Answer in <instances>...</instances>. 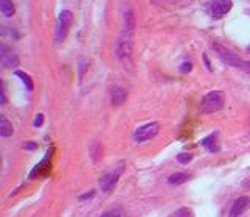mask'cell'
<instances>
[{
    "mask_svg": "<svg viewBox=\"0 0 250 217\" xmlns=\"http://www.w3.org/2000/svg\"><path fill=\"white\" fill-rule=\"evenodd\" d=\"M14 73H16V77H19L22 81H24L27 89H30V91H32V89H33V80L30 78V75H28V73H25L24 71H16Z\"/></svg>",
    "mask_w": 250,
    "mask_h": 217,
    "instance_id": "5bb4252c",
    "label": "cell"
},
{
    "mask_svg": "<svg viewBox=\"0 0 250 217\" xmlns=\"http://www.w3.org/2000/svg\"><path fill=\"white\" fill-rule=\"evenodd\" d=\"M0 11H2L3 16L11 18L16 10H14V5L11 0H0Z\"/></svg>",
    "mask_w": 250,
    "mask_h": 217,
    "instance_id": "4fadbf2b",
    "label": "cell"
},
{
    "mask_svg": "<svg viewBox=\"0 0 250 217\" xmlns=\"http://www.w3.org/2000/svg\"><path fill=\"white\" fill-rule=\"evenodd\" d=\"M36 147H38V144H35V142H27V144H25L27 150H35Z\"/></svg>",
    "mask_w": 250,
    "mask_h": 217,
    "instance_id": "d6986e66",
    "label": "cell"
},
{
    "mask_svg": "<svg viewBox=\"0 0 250 217\" xmlns=\"http://www.w3.org/2000/svg\"><path fill=\"white\" fill-rule=\"evenodd\" d=\"M124 169H125V164H124V163H119V166H117L116 169L107 172V174L99 180L100 189L104 191L105 194L111 192V191L116 188L117 181H119V178H121V175H122V170H124Z\"/></svg>",
    "mask_w": 250,
    "mask_h": 217,
    "instance_id": "277c9868",
    "label": "cell"
},
{
    "mask_svg": "<svg viewBox=\"0 0 250 217\" xmlns=\"http://www.w3.org/2000/svg\"><path fill=\"white\" fill-rule=\"evenodd\" d=\"M225 103V94L222 91H211L203 97L202 100V109L203 113L211 114V113H217L224 108Z\"/></svg>",
    "mask_w": 250,
    "mask_h": 217,
    "instance_id": "3957f363",
    "label": "cell"
},
{
    "mask_svg": "<svg viewBox=\"0 0 250 217\" xmlns=\"http://www.w3.org/2000/svg\"><path fill=\"white\" fill-rule=\"evenodd\" d=\"M13 125L10 124V121L5 116H0V134L3 138H10L13 134Z\"/></svg>",
    "mask_w": 250,
    "mask_h": 217,
    "instance_id": "7c38bea8",
    "label": "cell"
},
{
    "mask_svg": "<svg viewBox=\"0 0 250 217\" xmlns=\"http://www.w3.org/2000/svg\"><path fill=\"white\" fill-rule=\"evenodd\" d=\"M214 49L216 52L219 54L220 59L225 63V64H229L232 67H236V69L242 71V72H246L250 75V61H246V59H241L239 56H236L234 54H232V52L229 50H225L222 46H219V44H214Z\"/></svg>",
    "mask_w": 250,
    "mask_h": 217,
    "instance_id": "7a4b0ae2",
    "label": "cell"
},
{
    "mask_svg": "<svg viewBox=\"0 0 250 217\" xmlns=\"http://www.w3.org/2000/svg\"><path fill=\"white\" fill-rule=\"evenodd\" d=\"M94 194H95V192H94V191H91L89 194H85V196H82V197H80V200H86V199H91V197L94 196Z\"/></svg>",
    "mask_w": 250,
    "mask_h": 217,
    "instance_id": "44dd1931",
    "label": "cell"
},
{
    "mask_svg": "<svg viewBox=\"0 0 250 217\" xmlns=\"http://www.w3.org/2000/svg\"><path fill=\"white\" fill-rule=\"evenodd\" d=\"M172 217H194V213L191 208H180Z\"/></svg>",
    "mask_w": 250,
    "mask_h": 217,
    "instance_id": "9a60e30c",
    "label": "cell"
},
{
    "mask_svg": "<svg viewBox=\"0 0 250 217\" xmlns=\"http://www.w3.org/2000/svg\"><path fill=\"white\" fill-rule=\"evenodd\" d=\"M203 59H205V64L208 66V69H210V71H213V67H211V64H210V59H208V56H207V55H203Z\"/></svg>",
    "mask_w": 250,
    "mask_h": 217,
    "instance_id": "603a6c76",
    "label": "cell"
},
{
    "mask_svg": "<svg viewBox=\"0 0 250 217\" xmlns=\"http://www.w3.org/2000/svg\"><path fill=\"white\" fill-rule=\"evenodd\" d=\"M180 71L183 72V73H189L191 71H193V64L191 63H188V61H185L181 66H180Z\"/></svg>",
    "mask_w": 250,
    "mask_h": 217,
    "instance_id": "e0dca14e",
    "label": "cell"
},
{
    "mask_svg": "<svg viewBox=\"0 0 250 217\" xmlns=\"http://www.w3.org/2000/svg\"><path fill=\"white\" fill-rule=\"evenodd\" d=\"M100 217H122V216H121V213H117V211H114V213H107V214H104V216H100Z\"/></svg>",
    "mask_w": 250,
    "mask_h": 217,
    "instance_id": "ffe728a7",
    "label": "cell"
},
{
    "mask_svg": "<svg viewBox=\"0 0 250 217\" xmlns=\"http://www.w3.org/2000/svg\"><path fill=\"white\" fill-rule=\"evenodd\" d=\"M217 134H219V133H213V134H210V136L205 138V139H202V145H203L205 148H207L208 152H213V153L219 152Z\"/></svg>",
    "mask_w": 250,
    "mask_h": 217,
    "instance_id": "30bf717a",
    "label": "cell"
},
{
    "mask_svg": "<svg viewBox=\"0 0 250 217\" xmlns=\"http://www.w3.org/2000/svg\"><path fill=\"white\" fill-rule=\"evenodd\" d=\"M249 206H250V197H246V196H244V197H239V199L233 203V206H232V209H230L229 217H239Z\"/></svg>",
    "mask_w": 250,
    "mask_h": 217,
    "instance_id": "ba28073f",
    "label": "cell"
},
{
    "mask_svg": "<svg viewBox=\"0 0 250 217\" xmlns=\"http://www.w3.org/2000/svg\"><path fill=\"white\" fill-rule=\"evenodd\" d=\"M232 6H233V2L232 0H214L208 8H210V14H211V18L213 19H220V18H224L227 13H229L232 10Z\"/></svg>",
    "mask_w": 250,
    "mask_h": 217,
    "instance_id": "52a82bcc",
    "label": "cell"
},
{
    "mask_svg": "<svg viewBox=\"0 0 250 217\" xmlns=\"http://www.w3.org/2000/svg\"><path fill=\"white\" fill-rule=\"evenodd\" d=\"M73 16L71 11H61L58 16V24H56V39L58 42H63L66 39V36L69 33V28L72 25Z\"/></svg>",
    "mask_w": 250,
    "mask_h": 217,
    "instance_id": "5b68a950",
    "label": "cell"
},
{
    "mask_svg": "<svg viewBox=\"0 0 250 217\" xmlns=\"http://www.w3.org/2000/svg\"><path fill=\"white\" fill-rule=\"evenodd\" d=\"M177 161L180 164H188V163L193 161V155H191V153H179L177 155Z\"/></svg>",
    "mask_w": 250,
    "mask_h": 217,
    "instance_id": "2e32d148",
    "label": "cell"
},
{
    "mask_svg": "<svg viewBox=\"0 0 250 217\" xmlns=\"http://www.w3.org/2000/svg\"><path fill=\"white\" fill-rule=\"evenodd\" d=\"M133 33H135V14L131 10H127L124 16V30L116 44V55L119 61L127 64L131 59V46H133Z\"/></svg>",
    "mask_w": 250,
    "mask_h": 217,
    "instance_id": "6da1fadb",
    "label": "cell"
},
{
    "mask_svg": "<svg viewBox=\"0 0 250 217\" xmlns=\"http://www.w3.org/2000/svg\"><path fill=\"white\" fill-rule=\"evenodd\" d=\"M125 100H127V92H125L124 89L119 88V86L113 88V91H111V103L113 105H122Z\"/></svg>",
    "mask_w": 250,
    "mask_h": 217,
    "instance_id": "8fae6325",
    "label": "cell"
},
{
    "mask_svg": "<svg viewBox=\"0 0 250 217\" xmlns=\"http://www.w3.org/2000/svg\"><path fill=\"white\" fill-rule=\"evenodd\" d=\"M247 52H249V54H250V44H249V47H247Z\"/></svg>",
    "mask_w": 250,
    "mask_h": 217,
    "instance_id": "cb8c5ba5",
    "label": "cell"
},
{
    "mask_svg": "<svg viewBox=\"0 0 250 217\" xmlns=\"http://www.w3.org/2000/svg\"><path fill=\"white\" fill-rule=\"evenodd\" d=\"M158 133H160V122H150V124L139 127V128L135 131L133 138L136 142H145V141L153 139Z\"/></svg>",
    "mask_w": 250,
    "mask_h": 217,
    "instance_id": "8992f818",
    "label": "cell"
},
{
    "mask_svg": "<svg viewBox=\"0 0 250 217\" xmlns=\"http://www.w3.org/2000/svg\"><path fill=\"white\" fill-rule=\"evenodd\" d=\"M0 103L5 105L6 103V97H5V88L2 86V99H0Z\"/></svg>",
    "mask_w": 250,
    "mask_h": 217,
    "instance_id": "7402d4cb",
    "label": "cell"
},
{
    "mask_svg": "<svg viewBox=\"0 0 250 217\" xmlns=\"http://www.w3.org/2000/svg\"><path fill=\"white\" fill-rule=\"evenodd\" d=\"M193 178L191 174H186V172H175L171 177L167 178V183L172 184V186H180V184H185L186 181Z\"/></svg>",
    "mask_w": 250,
    "mask_h": 217,
    "instance_id": "9c48e42d",
    "label": "cell"
},
{
    "mask_svg": "<svg viewBox=\"0 0 250 217\" xmlns=\"http://www.w3.org/2000/svg\"><path fill=\"white\" fill-rule=\"evenodd\" d=\"M42 121H44V116L39 113L38 116L35 117V127H41L42 125Z\"/></svg>",
    "mask_w": 250,
    "mask_h": 217,
    "instance_id": "ac0fdd59",
    "label": "cell"
}]
</instances>
